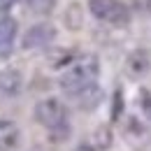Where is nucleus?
<instances>
[{
    "label": "nucleus",
    "mask_w": 151,
    "mask_h": 151,
    "mask_svg": "<svg viewBox=\"0 0 151 151\" xmlns=\"http://www.w3.org/2000/svg\"><path fill=\"white\" fill-rule=\"evenodd\" d=\"M98 75H100V63H98V58H95L93 54H84V56L77 58L72 65H68V68L63 70V75L58 77V86H60V91L65 95L75 98V95H79L84 88L93 86L95 81H98Z\"/></svg>",
    "instance_id": "obj_1"
},
{
    "label": "nucleus",
    "mask_w": 151,
    "mask_h": 151,
    "mask_svg": "<svg viewBox=\"0 0 151 151\" xmlns=\"http://www.w3.org/2000/svg\"><path fill=\"white\" fill-rule=\"evenodd\" d=\"M35 121L51 135L54 142H65L70 137V119L68 107L58 98H44L35 105Z\"/></svg>",
    "instance_id": "obj_2"
},
{
    "label": "nucleus",
    "mask_w": 151,
    "mask_h": 151,
    "mask_svg": "<svg viewBox=\"0 0 151 151\" xmlns=\"http://www.w3.org/2000/svg\"><path fill=\"white\" fill-rule=\"evenodd\" d=\"M88 12L98 21H105L114 28H126L130 23V9L121 0H88Z\"/></svg>",
    "instance_id": "obj_3"
},
{
    "label": "nucleus",
    "mask_w": 151,
    "mask_h": 151,
    "mask_svg": "<svg viewBox=\"0 0 151 151\" xmlns=\"http://www.w3.org/2000/svg\"><path fill=\"white\" fill-rule=\"evenodd\" d=\"M54 40H56L54 23L42 21V23H35V26H30V28L26 30V35L21 40V47H23L26 51H28V49H47V47L54 44Z\"/></svg>",
    "instance_id": "obj_4"
},
{
    "label": "nucleus",
    "mask_w": 151,
    "mask_h": 151,
    "mask_svg": "<svg viewBox=\"0 0 151 151\" xmlns=\"http://www.w3.org/2000/svg\"><path fill=\"white\" fill-rule=\"evenodd\" d=\"M151 70V58L144 49H135L130 56L126 58V72L132 77V79H142L147 77Z\"/></svg>",
    "instance_id": "obj_5"
},
{
    "label": "nucleus",
    "mask_w": 151,
    "mask_h": 151,
    "mask_svg": "<svg viewBox=\"0 0 151 151\" xmlns=\"http://www.w3.org/2000/svg\"><path fill=\"white\" fill-rule=\"evenodd\" d=\"M23 88V77L17 68H5L0 70V93L5 98H17Z\"/></svg>",
    "instance_id": "obj_6"
},
{
    "label": "nucleus",
    "mask_w": 151,
    "mask_h": 151,
    "mask_svg": "<svg viewBox=\"0 0 151 151\" xmlns=\"http://www.w3.org/2000/svg\"><path fill=\"white\" fill-rule=\"evenodd\" d=\"M102 98H105L102 88H100L98 84H93V86L84 88L79 95H75L72 100L77 102V107H79L81 112H93V109H98V107L102 105Z\"/></svg>",
    "instance_id": "obj_7"
},
{
    "label": "nucleus",
    "mask_w": 151,
    "mask_h": 151,
    "mask_svg": "<svg viewBox=\"0 0 151 151\" xmlns=\"http://www.w3.org/2000/svg\"><path fill=\"white\" fill-rule=\"evenodd\" d=\"M21 142L19 126L14 121L0 119V151H14Z\"/></svg>",
    "instance_id": "obj_8"
},
{
    "label": "nucleus",
    "mask_w": 151,
    "mask_h": 151,
    "mask_svg": "<svg viewBox=\"0 0 151 151\" xmlns=\"http://www.w3.org/2000/svg\"><path fill=\"white\" fill-rule=\"evenodd\" d=\"M17 33H19V23L17 19H12L9 14L0 19V54H7L17 40Z\"/></svg>",
    "instance_id": "obj_9"
},
{
    "label": "nucleus",
    "mask_w": 151,
    "mask_h": 151,
    "mask_svg": "<svg viewBox=\"0 0 151 151\" xmlns=\"http://www.w3.org/2000/svg\"><path fill=\"white\" fill-rule=\"evenodd\" d=\"M114 142V135L109 126H98L93 130V137H91V144H93L95 151H107Z\"/></svg>",
    "instance_id": "obj_10"
},
{
    "label": "nucleus",
    "mask_w": 151,
    "mask_h": 151,
    "mask_svg": "<svg viewBox=\"0 0 151 151\" xmlns=\"http://www.w3.org/2000/svg\"><path fill=\"white\" fill-rule=\"evenodd\" d=\"M63 19H65V23H68V28L77 30V28L81 26V5H79V2H72V5L65 9Z\"/></svg>",
    "instance_id": "obj_11"
},
{
    "label": "nucleus",
    "mask_w": 151,
    "mask_h": 151,
    "mask_svg": "<svg viewBox=\"0 0 151 151\" xmlns=\"http://www.w3.org/2000/svg\"><path fill=\"white\" fill-rule=\"evenodd\" d=\"M26 5H28V9H30L33 14H42V17H47V14L54 12L56 0H26Z\"/></svg>",
    "instance_id": "obj_12"
},
{
    "label": "nucleus",
    "mask_w": 151,
    "mask_h": 151,
    "mask_svg": "<svg viewBox=\"0 0 151 151\" xmlns=\"http://www.w3.org/2000/svg\"><path fill=\"white\" fill-rule=\"evenodd\" d=\"M121 114H123V91L116 88L114 95H112V114H109V119H112V121H119Z\"/></svg>",
    "instance_id": "obj_13"
},
{
    "label": "nucleus",
    "mask_w": 151,
    "mask_h": 151,
    "mask_svg": "<svg viewBox=\"0 0 151 151\" xmlns=\"http://www.w3.org/2000/svg\"><path fill=\"white\" fill-rule=\"evenodd\" d=\"M139 95H142V109H144V116L151 121V93L147 91V88H142Z\"/></svg>",
    "instance_id": "obj_14"
},
{
    "label": "nucleus",
    "mask_w": 151,
    "mask_h": 151,
    "mask_svg": "<svg viewBox=\"0 0 151 151\" xmlns=\"http://www.w3.org/2000/svg\"><path fill=\"white\" fill-rule=\"evenodd\" d=\"M14 5H17V0H0V14H5V17H7V14L12 12V7H14Z\"/></svg>",
    "instance_id": "obj_15"
},
{
    "label": "nucleus",
    "mask_w": 151,
    "mask_h": 151,
    "mask_svg": "<svg viewBox=\"0 0 151 151\" xmlns=\"http://www.w3.org/2000/svg\"><path fill=\"white\" fill-rule=\"evenodd\" d=\"M72 151H95V149H93V144H91V142H84V144H77Z\"/></svg>",
    "instance_id": "obj_16"
},
{
    "label": "nucleus",
    "mask_w": 151,
    "mask_h": 151,
    "mask_svg": "<svg viewBox=\"0 0 151 151\" xmlns=\"http://www.w3.org/2000/svg\"><path fill=\"white\" fill-rule=\"evenodd\" d=\"M149 7H151V0H149Z\"/></svg>",
    "instance_id": "obj_17"
}]
</instances>
